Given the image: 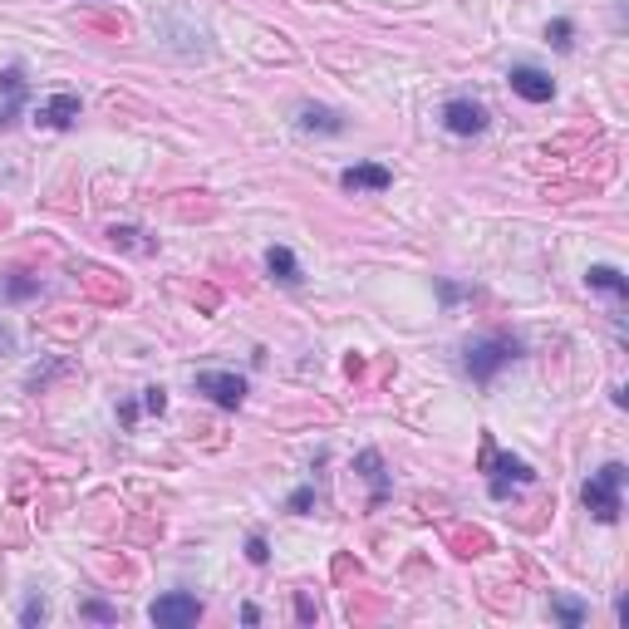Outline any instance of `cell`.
<instances>
[{"label": "cell", "instance_id": "cell-14", "mask_svg": "<svg viewBox=\"0 0 629 629\" xmlns=\"http://www.w3.org/2000/svg\"><path fill=\"white\" fill-rule=\"evenodd\" d=\"M585 286L605 290V295H615V300H625L629 295V281L615 271V266H590V271H585Z\"/></svg>", "mask_w": 629, "mask_h": 629}, {"label": "cell", "instance_id": "cell-9", "mask_svg": "<svg viewBox=\"0 0 629 629\" xmlns=\"http://www.w3.org/2000/svg\"><path fill=\"white\" fill-rule=\"evenodd\" d=\"M79 118V94H55V99H45L40 109H35V123L40 128H69Z\"/></svg>", "mask_w": 629, "mask_h": 629}, {"label": "cell", "instance_id": "cell-12", "mask_svg": "<svg viewBox=\"0 0 629 629\" xmlns=\"http://www.w3.org/2000/svg\"><path fill=\"white\" fill-rule=\"evenodd\" d=\"M295 123H300L305 133H330V138H335V133H344V118L335 114V109H320V104H305Z\"/></svg>", "mask_w": 629, "mask_h": 629}, {"label": "cell", "instance_id": "cell-10", "mask_svg": "<svg viewBox=\"0 0 629 629\" xmlns=\"http://www.w3.org/2000/svg\"><path fill=\"white\" fill-rule=\"evenodd\" d=\"M0 89H5V104H0V128H10V123L20 118V104H25V74H20V64H10V69L0 74Z\"/></svg>", "mask_w": 629, "mask_h": 629}, {"label": "cell", "instance_id": "cell-2", "mask_svg": "<svg viewBox=\"0 0 629 629\" xmlns=\"http://www.w3.org/2000/svg\"><path fill=\"white\" fill-rule=\"evenodd\" d=\"M482 472H487V492H492L497 502H507V497H512V487H526V482L536 477V472H531L521 458L502 453L492 433L482 438Z\"/></svg>", "mask_w": 629, "mask_h": 629}, {"label": "cell", "instance_id": "cell-4", "mask_svg": "<svg viewBox=\"0 0 629 629\" xmlns=\"http://www.w3.org/2000/svg\"><path fill=\"white\" fill-rule=\"evenodd\" d=\"M148 615H153V625H163V629H187L202 620V600H197L192 590H168V595L153 600Z\"/></svg>", "mask_w": 629, "mask_h": 629}, {"label": "cell", "instance_id": "cell-23", "mask_svg": "<svg viewBox=\"0 0 629 629\" xmlns=\"http://www.w3.org/2000/svg\"><path fill=\"white\" fill-rule=\"evenodd\" d=\"M295 610H300V620H305V625H310V620H315V605H310V600H305V595H300V600H295Z\"/></svg>", "mask_w": 629, "mask_h": 629}, {"label": "cell", "instance_id": "cell-5", "mask_svg": "<svg viewBox=\"0 0 629 629\" xmlns=\"http://www.w3.org/2000/svg\"><path fill=\"white\" fill-rule=\"evenodd\" d=\"M197 394H207V399L222 403V408H241L246 379H241V374H222V369H207V374H197Z\"/></svg>", "mask_w": 629, "mask_h": 629}, {"label": "cell", "instance_id": "cell-16", "mask_svg": "<svg viewBox=\"0 0 629 629\" xmlns=\"http://www.w3.org/2000/svg\"><path fill=\"white\" fill-rule=\"evenodd\" d=\"M571 35H575L571 20H551V25H546V40H551L556 50H571Z\"/></svg>", "mask_w": 629, "mask_h": 629}, {"label": "cell", "instance_id": "cell-8", "mask_svg": "<svg viewBox=\"0 0 629 629\" xmlns=\"http://www.w3.org/2000/svg\"><path fill=\"white\" fill-rule=\"evenodd\" d=\"M394 172L379 168V163H354V168L340 172V187L344 192H389Z\"/></svg>", "mask_w": 629, "mask_h": 629}, {"label": "cell", "instance_id": "cell-13", "mask_svg": "<svg viewBox=\"0 0 629 629\" xmlns=\"http://www.w3.org/2000/svg\"><path fill=\"white\" fill-rule=\"evenodd\" d=\"M266 266H271V276H276L281 286H300V261H295L290 246H271V251H266Z\"/></svg>", "mask_w": 629, "mask_h": 629}, {"label": "cell", "instance_id": "cell-18", "mask_svg": "<svg viewBox=\"0 0 629 629\" xmlns=\"http://www.w3.org/2000/svg\"><path fill=\"white\" fill-rule=\"evenodd\" d=\"M246 561H251V566H266V561H271V546H266V536H261V531L246 541Z\"/></svg>", "mask_w": 629, "mask_h": 629}, {"label": "cell", "instance_id": "cell-7", "mask_svg": "<svg viewBox=\"0 0 629 629\" xmlns=\"http://www.w3.org/2000/svg\"><path fill=\"white\" fill-rule=\"evenodd\" d=\"M443 128L458 133V138H477V133L487 128V109L472 104V99H448V104H443Z\"/></svg>", "mask_w": 629, "mask_h": 629}, {"label": "cell", "instance_id": "cell-15", "mask_svg": "<svg viewBox=\"0 0 629 629\" xmlns=\"http://www.w3.org/2000/svg\"><path fill=\"white\" fill-rule=\"evenodd\" d=\"M551 615H556L566 629L585 625V605H580V600H566V595H551Z\"/></svg>", "mask_w": 629, "mask_h": 629}, {"label": "cell", "instance_id": "cell-20", "mask_svg": "<svg viewBox=\"0 0 629 629\" xmlns=\"http://www.w3.org/2000/svg\"><path fill=\"white\" fill-rule=\"evenodd\" d=\"M84 615H89V620H99V625H114V620H118V610H114V605H104V600H89V605H84Z\"/></svg>", "mask_w": 629, "mask_h": 629}, {"label": "cell", "instance_id": "cell-21", "mask_svg": "<svg viewBox=\"0 0 629 629\" xmlns=\"http://www.w3.org/2000/svg\"><path fill=\"white\" fill-rule=\"evenodd\" d=\"M310 507H315V492H310V487H300V492L290 497V512H295V516H305Z\"/></svg>", "mask_w": 629, "mask_h": 629}, {"label": "cell", "instance_id": "cell-22", "mask_svg": "<svg viewBox=\"0 0 629 629\" xmlns=\"http://www.w3.org/2000/svg\"><path fill=\"white\" fill-rule=\"evenodd\" d=\"M143 408H148V413H163V408H168V394H163V389H148V394H143Z\"/></svg>", "mask_w": 629, "mask_h": 629}, {"label": "cell", "instance_id": "cell-1", "mask_svg": "<svg viewBox=\"0 0 629 629\" xmlns=\"http://www.w3.org/2000/svg\"><path fill=\"white\" fill-rule=\"evenodd\" d=\"M620 487H625V462H605V467L580 487L585 512L595 516L600 526H615V521H620Z\"/></svg>", "mask_w": 629, "mask_h": 629}, {"label": "cell", "instance_id": "cell-24", "mask_svg": "<svg viewBox=\"0 0 629 629\" xmlns=\"http://www.w3.org/2000/svg\"><path fill=\"white\" fill-rule=\"evenodd\" d=\"M0 354H15V335H10L5 325H0Z\"/></svg>", "mask_w": 629, "mask_h": 629}, {"label": "cell", "instance_id": "cell-11", "mask_svg": "<svg viewBox=\"0 0 629 629\" xmlns=\"http://www.w3.org/2000/svg\"><path fill=\"white\" fill-rule=\"evenodd\" d=\"M354 467H359V477L374 487V502L369 507H384V497H389V477H384V458L374 453V448H364L359 458H354Z\"/></svg>", "mask_w": 629, "mask_h": 629}, {"label": "cell", "instance_id": "cell-17", "mask_svg": "<svg viewBox=\"0 0 629 629\" xmlns=\"http://www.w3.org/2000/svg\"><path fill=\"white\" fill-rule=\"evenodd\" d=\"M35 290H40V281H30V276L15 271V276L5 281V300H25V295H35Z\"/></svg>", "mask_w": 629, "mask_h": 629}, {"label": "cell", "instance_id": "cell-19", "mask_svg": "<svg viewBox=\"0 0 629 629\" xmlns=\"http://www.w3.org/2000/svg\"><path fill=\"white\" fill-rule=\"evenodd\" d=\"M45 615H50V610H45V600H40V595H30V600H25V610H20V625H40Z\"/></svg>", "mask_w": 629, "mask_h": 629}, {"label": "cell", "instance_id": "cell-3", "mask_svg": "<svg viewBox=\"0 0 629 629\" xmlns=\"http://www.w3.org/2000/svg\"><path fill=\"white\" fill-rule=\"evenodd\" d=\"M516 354H521V344L512 335H487V340H472L467 344V354H462V369L477 379V384H492L507 364H512Z\"/></svg>", "mask_w": 629, "mask_h": 629}, {"label": "cell", "instance_id": "cell-6", "mask_svg": "<svg viewBox=\"0 0 629 629\" xmlns=\"http://www.w3.org/2000/svg\"><path fill=\"white\" fill-rule=\"evenodd\" d=\"M512 94H521L526 104H551L556 99V79L536 64H516L512 69Z\"/></svg>", "mask_w": 629, "mask_h": 629}]
</instances>
